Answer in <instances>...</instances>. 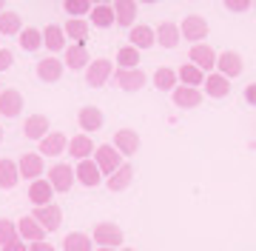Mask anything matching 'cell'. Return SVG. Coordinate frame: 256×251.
<instances>
[{"label":"cell","mask_w":256,"mask_h":251,"mask_svg":"<svg viewBox=\"0 0 256 251\" xmlns=\"http://www.w3.org/2000/svg\"><path fill=\"white\" fill-rule=\"evenodd\" d=\"M92 240L97 245H106V248H122V240H126V234L120 228L117 223H111V220H102V223L94 225V234Z\"/></svg>","instance_id":"1"},{"label":"cell","mask_w":256,"mask_h":251,"mask_svg":"<svg viewBox=\"0 0 256 251\" xmlns=\"http://www.w3.org/2000/svg\"><path fill=\"white\" fill-rule=\"evenodd\" d=\"M82 72H86V83L92 86V89H102V86L111 80V75H114V63L106 60V57H97V60H92Z\"/></svg>","instance_id":"2"},{"label":"cell","mask_w":256,"mask_h":251,"mask_svg":"<svg viewBox=\"0 0 256 251\" xmlns=\"http://www.w3.org/2000/svg\"><path fill=\"white\" fill-rule=\"evenodd\" d=\"M18 171H20V180H37V177L46 174V157L40 151H28L18 160Z\"/></svg>","instance_id":"3"},{"label":"cell","mask_w":256,"mask_h":251,"mask_svg":"<svg viewBox=\"0 0 256 251\" xmlns=\"http://www.w3.org/2000/svg\"><path fill=\"white\" fill-rule=\"evenodd\" d=\"M180 35L188 43H205V38H208V20L202 18V15H188L180 23Z\"/></svg>","instance_id":"4"},{"label":"cell","mask_w":256,"mask_h":251,"mask_svg":"<svg viewBox=\"0 0 256 251\" xmlns=\"http://www.w3.org/2000/svg\"><path fill=\"white\" fill-rule=\"evenodd\" d=\"M46 180L52 183L54 191L66 194V191H72V186H74V168L68 166V163H54L52 168H46Z\"/></svg>","instance_id":"5"},{"label":"cell","mask_w":256,"mask_h":251,"mask_svg":"<svg viewBox=\"0 0 256 251\" xmlns=\"http://www.w3.org/2000/svg\"><path fill=\"white\" fill-rule=\"evenodd\" d=\"M92 160L100 166V171H102V177H108L111 171H117L120 166H122V154H120L114 146H94V154H92Z\"/></svg>","instance_id":"6"},{"label":"cell","mask_w":256,"mask_h":251,"mask_svg":"<svg viewBox=\"0 0 256 251\" xmlns=\"http://www.w3.org/2000/svg\"><path fill=\"white\" fill-rule=\"evenodd\" d=\"M111 80H117V86L122 89V92H140L142 86H146V72L142 69H114V75H111Z\"/></svg>","instance_id":"7"},{"label":"cell","mask_w":256,"mask_h":251,"mask_svg":"<svg viewBox=\"0 0 256 251\" xmlns=\"http://www.w3.org/2000/svg\"><path fill=\"white\" fill-rule=\"evenodd\" d=\"M74 180H77L80 186H86V188H94V186H100L102 171H100V166H97L92 157L77 160V168H74Z\"/></svg>","instance_id":"8"},{"label":"cell","mask_w":256,"mask_h":251,"mask_svg":"<svg viewBox=\"0 0 256 251\" xmlns=\"http://www.w3.org/2000/svg\"><path fill=\"white\" fill-rule=\"evenodd\" d=\"M220 75H225L228 80H234V77H239L242 75V69H245V60H242V55L239 52H220L216 55V66H214Z\"/></svg>","instance_id":"9"},{"label":"cell","mask_w":256,"mask_h":251,"mask_svg":"<svg viewBox=\"0 0 256 251\" xmlns=\"http://www.w3.org/2000/svg\"><path fill=\"white\" fill-rule=\"evenodd\" d=\"M32 217H34L37 223H40L43 228H46V234H48V231H57V228L63 225V211H60V205H57V203L37 205Z\"/></svg>","instance_id":"10"},{"label":"cell","mask_w":256,"mask_h":251,"mask_svg":"<svg viewBox=\"0 0 256 251\" xmlns=\"http://www.w3.org/2000/svg\"><path fill=\"white\" fill-rule=\"evenodd\" d=\"M92 63V55H88V49H86V43H68V46L63 49V66L66 69H86V66Z\"/></svg>","instance_id":"11"},{"label":"cell","mask_w":256,"mask_h":251,"mask_svg":"<svg viewBox=\"0 0 256 251\" xmlns=\"http://www.w3.org/2000/svg\"><path fill=\"white\" fill-rule=\"evenodd\" d=\"M111 146H114L122 157H134V154L140 151V131L120 129L117 134H114V143H111Z\"/></svg>","instance_id":"12"},{"label":"cell","mask_w":256,"mask_h":251,"mask_svg":"<svg viewBox=\"0 0 256 251\" xmlns=\"http://www.w3.org/2000/svg\"><path fill=\"white\" fill-rule=\"evenodd\" d=\"M28 203L34 205H46V203H54V188L48 183L46 177H37L28 183Z\"/></svg>","instance_id":"13"},{"label":"cell","mask_w":256,"mask_h":251,"mask_svg":"<svg viewBox=\"0 0 256 251\" xmlns=\"http://www.w3.org/2000/svg\"><path fill=\"white\" fill-rule=\"evenodd\" d=\"M202 94H208V97H228L230 94V80L214 69V72H208L205 80H202Z\"/></svg>","instance_id":"14"},{"label":"cell","mask_w":256,"mask_h":251,"mask_svg":"<svg viewBox=\"0 0 256 251\" xmlns=\"http://www.w3.org/2000/svg\"><path fill=\"white\" fill-rule=\"evenodd\" d=\"M137 0H111V9H114V20H117L120 26L131 29L134 23H137Z\"/></svg>","instance_id":"15"},{"label":"cell","mask_w":256,"mask_h":251,"mask_svg":"<svg viewBox=\"0 0 256 251\" xmlns=\"http://www.w3.org/2000/svg\"><path fill=\"white\" fill-rule=\"evenodd\" d=\"M188 57H191L194 66H200L202 72H214V66H216V52L208 43H191Z\"/></svg>","instance_id":"16"},{"label":"cell","mask_w":256,"mask_h":251,"mask_svg":"<svg viewBox=\"0 0 256 251\" xmlns=\"http://www.w3.org/2000/svg\"><path fill=\"white\" fill-rule=\"evenodd\" d=\"M63 72H66V66H63V60L60 57H43L40 63H37V77L43 80V83H57L60 77H63Z\"/></svg>","instance_id":"17"},{"label":"cell","mask_w":256,"mask_h":251,"mask_svg":"<svg viewBox=\"0 0 256 251\" xmlns=\"http://www.w3.org/2000/svg\"><path fill=\"white\" fill-rule=\"evenodd\" d=\"M131 180H134V166H131V163H122L117 171H111V174L106 177V188L114 191V194H120V191H126V188L131 186Z\"/></svg>","instance_id":"18"},{"label":"cell","mask_w":256,"mask_h":251,"mask_svg":"<svg viewBox=\"0 0 256 251\" xmlns=\"http://www.w3.org/2000/svg\"><path fill=\"white\" fill-rule=\"evenodd\" d=\"M43 46L52 52V55H63V49L68 46V38H66L63 26H57V23H48L43 29Z\"/></svg>","instance_id":"19"},{"label":"cell","mask_w":256,"mask_h":251,"mask_svg":"<svg viewBox=\"0 0 256 251\" xmlns=\"http://www.w3.org/2000/svg\"><path fill=\"white\" fill-rule=\"evenodd\" d=\"M77 123H80V129L86 134H94V131L102 129V123H106V114L97 109V106H82L80 114H77Z\"/></svg>","instance_id":"20"},{"label":"cell","mask_w":256,"mask_h":251,"mask_svg":"<svg viewBox=\"0 0 256 251\" xmlns=\"http://www.w3.org/2000/svg\"><path fill=\"white\" fill-rule=\"evenodd\" d=\"M171 97H174V103L180 106V109H196L205 94H202V89H196V86H182L180 83L174 92H171Z\"/></svg>","instance_id":"21"},{"label":"cell","mask_w":256,"mask_h":251,"mask_svg":"<svg viewBox=\"0 0 256 251\" xmlns=\"http://www.w3.org/2000/svg\"><path fill=\"white\" fill-rule=\"evenodd\" d=\"M37 146H40L37 151H40L43 157H57V154H63V151H66V146H68V137H66L63 131H48V134L40 140Z\"/></svg>","instance_id":"22"},{"label":"cell","mask_w":256,"mask_h":251,"mask_svg":"<svg viewBox=\"0 0 256 251\" xmlns=\"http://www.w3.org/2000/svg\"><path fill=\"white\" fill-rule=\"evenodd\" d=\"M66 151L72 154L74 160H86L94 154V140L92 134H86V131H80V134H74V137H68V146H66Z\"/></svg>","instance_id":"23"},{"label":"cell","mask_w":256,"mask_h":251,"mask_svg":"<svg viewBox=\"0 0 256 251\" xmlns=\"http://www.w3.org/2000/svg\"><path fill=\"white\" fill-rule=\"evenodd\" d=\"M48 131H52V123H48L46 114H32V117H26V123H23V134H26L28 140H34V143H40Z\"/></svg>","instance_id":"24"},{"label":"cell","mask_w":256,"mask_h":251,"mask_svg":"<svg viewBox=\"0 0 256 251\" xmlns=\"http://www.w3.org/2000/svg\"><path fill=\"white\" fill-rule=\"evenodd\" d=\"M20 112H23V94L18 89H0V114L18 117Z\"/></svg>","instance_id":"25"},{"label":"cell","mask_w":256,"mask_h":251,"mask_svg":"<svg viewBox=\"0 0 256 251\" xmlns=\"http://www.w3.org/2000/svg\"><path fill=\"white\" fill-rule=\"evenodd\" d=\"M156 35V43L162 49H176L180 46V40H182V35H180V23H171V20H165V23H160V26L154 29Z\"/></svg>","instance_id":"26"},{"label":"cell","mask_w":256,"mask_h":251,"mask_svg":"<svg viewBox=\"0 0 256 251\" xmlns=\"http://www.w3.org/2000/svg\"><path fill=\"white\" fill-rule=\"evenodd\" d=\"M128 43L134 49H151L156 43V35H154V29L151 26H146V23H134L131 26V32H128Z\"/></svg>","instance_id":"27"},{"label":"cell","mask_w":256,"mask_h":251,"mask_svg":"<svg viewBox=\"0 0 256 251\" xmlns=\"http://www.w3.org/2000/svg\"><path fill=\"white\" fill-rule=\"evenodd\" d=\"M63 32L72 43H86L88 32H92V23H88V18H68L63 23Z\"/></svg>","instance_id":"28"},{"label":"cell","mask_w":256,"mask_h":251,"mask_svg":"<svg viewBox=\"0 0 256 251\" xmlns=\"http://www.w3.org/2000/svg\"><path fill=\"white\" fill-rule=\"evenodd\" d=\"M18 234L23 242H37V240H46V228L37 223L34 217H20L18 220Z\"/></svg>","instance_id":"29"},{"label":"cell","mask_w":256,"mask_h":251,"mask_svg":"<svg viewBox=\"0 0 256 251\" xmlns=\"http://www.w3.org/2000/svg\"><path fill=\"white\" fill-rule=\"evenodd\" d=\"M88 23L97 29H111L117 20H114V9H111V3H97V6H92V12H88Z\"/></svg>","instance_id":"30"},{"label":"cell","mask_w":256,"mask_h":251,"mask_svg":"<svg viewBox=\"0 0 256 251\" xmlns=\"http://www.w3.org/2000/svg\"><path fill=\"white\" fill-rule=\"evenodd\" d=\"M151 83L160 89V92H174L180 86V77H176V69H168V66H160L154 75H151Z\"/></svg>","instance_id":"31"},{"label":"cell","mask_w":256,"mask_h":251,"mask_svg":"<svg viewBox=\"0 0 256 251\" xmlns=\"http://www.w3.org/2000/svg\"><path fill=\"white\" fill-rule=\"evenodd\" d=\"M205 75H208V72H202L200 66H194L191 60H188L185 66H180V69H176V77H180V83H182V86H196V89H202V80H205Z\"/></svg>","instance_id":"32"},{"label":"cell","mask_w":256,"mask_h":251,"mask_svg":"<svg viewBox=\"0 0 256 251\" xmlns=\"http://www.w3.org/2000/svg\"><path fill=\"white\" fill-rule=\"evenodd\" d=\"M20 183V171H18V160H0V188H14Z\"/></svg>","instance_id":"33"},{"label":"cell","mask_w":256,"mask_h":251,"mask_svg":"<svg viewBox=\"0 0 256 251\" xmlns=\"http://www.w3.org/2000/svg\"><path fill=\"white\" fill-rule=\"evenodd\" d=\"M20 46L26 49V52H37V49L43 46V29H34V26H23L20 29Z\"/></svg>","instance_id":"34"},{"label":"cell","mask_w":256,"mask_h":251,"mask_svg":"<svg viewBox=\"0 0 256 251\" xmlns=\"http://www.w3.org/2000/svg\"><path fill=\"white\" fill-rule=\"evenodd\" d=\"M63 251H94V240L82 231H72L63 240Z\"/></svg>","instance_id":"35"},{"label":"cell","mask_w":256,"mask_h":251,"mask_svg":"<svg viewBox=\"0 0 256 251\" xmlns=\"http://www.w3.org/2000/svg\"><path fill=\"white\" fill-rule=\"evenodd\" d=\"M20 29H23V20H20L18 12H0V38L3 35H20Z\"/></svg>","instance_id":"36"},{"label":"cell","mask_w":256,"mask_h":251,"mask_svg":"<svg viewBox=\"0 0 256 251\" xmlns=\"http://www.w3.org/2000/svg\"><path fill=\"white\" fill-rule=\"evenodd\" d=\"M117 66H120V69H137V66H140V49H134L131 43L122 46L117 52Z\"/></svg>","instance_id":"37"},{"label":"cell","mask_w":256,"mask_h":251,"mask_svg":"<svg viewBox=\"0 0 256 251\" xmlns=\"http://www.w3.org/2000/svg\"><path fill=\"white\" fill-rule=\"evenodd\" d=\"M63 9L68 12V18H88L92 0H63Z\"/></svg>","instance_id":"38"},{"label":"cell","mask_w":256,"mask_h":251,"mask_svg":"<svg viewBox=\"0 0 256 251\" xmlns=\"http://www.w3.org/2000/svg\"><path fill=\"white\" fill-rule=\"evenodd\" d=\"M12 240H20L18 234V223H12V220H0V248Z\"/></svg>","instance_id":"39"},{"label":"cell","mask_w":256,"mask_h":251,"mask_svg":"<svg viewBox=\"0 0 256 251\" xmlns=\"http://www.w3.org/2000/svg\"><path fill=\"white\" fill-rule=\"evenodd\" d=\"M254 6V0H225V9L234 12V15H239V12H248Z\"/></svg>","instance_id":"40"},{"label":"cell","mask_w":256,"mask_h":251,"mask_svg":"<svg viewBox=\"0 0 256 251\" xmlns=\"http://www.w3.org/2000/svg\"><path fill=\"white\" fill-rule=\"evenodd\" d=\"M12 66H14V55H12V49L0 46V72H9Z\"/></svg>","instance_id":"41"},{"label":"cell","mask_w":256,"mask_h":251,"mask_svg":"<svg viewBox=\"0 0 256 251\" xmlns=\"http://www.w3.org/2000/svg\"><path fill=\"white\" fill-rule=\"evenodd\" d=\"M28 251H57L48 240H37V242H28Z\"/></svg>","instance_id":"42"},{"label":"cell","mask_w":256,"mask_h":251,"mask_svg":"<svg viewBox=\"0 0 256 251\" xmlns=\"http://www.w3.org/2000/svg\"><path fill=\"white\" fill-rule=\"evenodd\" d=\"M0 251H28V242H23V240H12V242H6Z\"/></svg>","instance_id":"43"},{"label":"cell","mask_w":256,"mask_h":251,"mask_svg":"<svg viewBox=\"0 0 256 251\" xmlns=\"http://www.w3.org/2000/svg\"><path fill=\"white\" fill-rule=\"evenodd\" d=\"M245 103L256 106V83H248V86H245Z\"/></svg>","instance_id":"44"},{"label":"cell","mask_w":256,"mask_h":251,"mask_svg":"<svg viewBox=\"0 0 256 251\" xmlns=\"http://www.w3.org/2000/svg\"><path fill=\"white\" fill-rule=\"evenodd\" d=\"M97 251H120V248H106V245H97Z\"/></svg>","instance_id":"45"},{"label":"cell","mask_w":256,"mask_h":251,"mask_svg":"<svg viewBox=\"0 0 256 251\" xmlns=\"http://www.w3.org/2000/svg\"><path fill=\"white\" fill-rule=\"evenodd\" d=\"M97 3H111V0H92V6H97Z\"/></svg>","instance_id":"46"},{"label":"cell","mask_w":256,"mask_h":251,"mask_svg":"<svg viewBox=\"0 0 256 251\" xmlns=\"http://www.w3.org/2000/svg\"><path fill=\"white\" fill-rule=\"evenodd\" d=\"M137 3H160V0H137Z\"/></svg>","instance_id":"47"},{"label":"cell","mask_w":256,"mask_h":251,"mask_svg":"<svg viewBox=\"0 0 256 251\" xmlns=\"http://www.w3.org/2000/svg\"><path fill=\"white\" fill-rule=\"evenodd\" d=\"M3 9H6V0H0V12H3Z\"/></svg>","instance_id":"48"},{"label":"cell","mask_w":256,"mask_h":251,"mask_svg":"<svg viewBox=\"0 0 256 251\" xmlns=\"http://www.w3.org/2000/svg\"><path fill=\"white\" fill-rule=\"evenodd\" d=\"M0 143H3V126H0Z\"/></svg>","instance_id":"49"},{"label":"cell","mask_w":256,"mask_h":251,"mask_svg":"<svg viewBox=\"0 0 256 251\" xmlns=\"http://www.w3.org/2000/svg\"><path fill=\"white\" fill-rule=\"evenodd\" d=\"M120 251H137V248H120Z\"/></svg>","instance_id":"50"},{"label":"cell","mask_w":256,"mask_h":251,"mask_svg":"<svg viewBox=\"0 0 256 251\" xmlns=\"http://www.w3.org/2000/svg\"><path fill=\"white\" fill-rule=\"evenodd\" d=\"M0 89H3V83H0Z\"/></svg>","instance_id":"51"},{"label":"cell","mask_w":256,"mask_h":251,"mask_svg":"<svg viewBox=\"0 0 256 251\" xmlns=\"http://www.w3.org/2000/svg\"><path fill=\"white\" fill-rule=\"evenodd\" d=\"M254 6H256V0H254Z\"/></svg>","instance_id":"52"}]
</instances>
